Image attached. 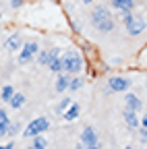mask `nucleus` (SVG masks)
I'll return each mask as SVG.
<instances>
[{
  "label": "nucleus",
  "instance_id": "obj_11",
  "mask_svg": "<svg viewBox=\"0 0 147 149\" xmlns=\"http://www.w3.org/2000/svg\"><path fill=\"white\" fill-rule=\"evenodd\" d=\"M122 118H124V122H126L128 128H139V126H141V124H139V118H137V112L124 110V112H122Z\"/></svg>",
  "mask_w": 147,
  "mask_h": 149
},
{
  "label": "nucleus",
  "instance_id": "obj_1",
  "mask_svg": "<svg viewBox=\"0 0 147 149\" xmlns=\"http://www.w3.org/2000/svg\"><path fill=\"white\" fill-rule=\"evenodd\" d=\"M60 60H62V72L70 74V77L81 72V68H83V58H81V54L77 50H66L60 56Z\"/></svg>",
  "mask_w": 147,
  "mask_h": 149
},
{
  "label": "nucleus",
  "instance_id": "obj_16",
  "mask_svg": "<svg viewBox=\"0 0 147 149\" xmlns=\"http://www.w3.org/2000/svg\"><path fill=\"white\" fill-rule=\"evenodd\" d=\"M23 104H25V95H23L21 91H15V95L8 100V106H10V108H15V110H19Z\"/></svg>",
  "mask_w": 147,
  "mask_h": 149
},
{
  "label": "nucleus",
  "instance_id": "obj_4",
  "mask_svg": "<svg viewBox=\"0 0 147 149\" xmlns=\"http://www.w3.org/2000/svg\"><path fill=\"white\" fill-rule=\"evenodd\" d=\"M33 54H38V42H25L21 46V54H19V64H27L31 58H33Z\"/></svg>",
  "mask_w": 147,
  "mask_h": 149
},
{
  "label": "nucleus",
  "instance_id": "obj_28",
  "mask_svg": "<svg viewBox=\"0 0 147 149\" xmlns=\"http://www.w3.org/2000/svg\"><path fill=\"white\" fill-rule=\"evenodd\" d=\"M0 149H15V143H6V145H0Z\"/></svg>",
  "mask_w": 147,
  "mask_h": 149
},
{
  "label": "nucleus",
  "instance_id": "obj_3",
  "mask_svg": "<svg viewBox=\"0 0 147 149\" xmlns=\"http://www.w3.org/2000/svg\"><path fill=\"white\" fill-rule=\"evenodd\" d=\"M110 19H112V15H110V8L104 6V4H98V6L93 8V13H91V23H93L95 29H100L106 21H110Z\"/></svg>",
  "mask_w": 147,
  "mask_h": 149
},
{
  "label": "nucleus",
  "instance_id": "obj_25",
  "mask_svg": "<svg viewBox=\"0 0 147 149\" xmlns=\"http://www.w3.org/2000/svg\"><path fill=\"white\" fill-rule=\"evenodd\" d=\"M77 149H102V141H98L95 145H89V147H81V145H77Z\"/></svg>",
  "mask_w": 147,
  "mask_h": 149
},
{
  "label": "nucleus",
  "instance_id": "obj_31",
  "mask_svg": "<svg viewBox=\"0 0 147 149\" xmlns=\"http://www.w3.org/2000/svg\"><path fill=\"white\" fill-rule=\"evenodd\" d=\"M0 17H2V15H0Z\"/></svg>",
  "mask_w": 147,
  "mask_h": 149
},
{
  "label": "nucleus",
  "instance_id": "obj_29",
  "mask_svg": "<svg viewBox=\"0 0 147 149\" xmlns=\"http://www.w3.org/2000/svg\"><path fill=\"white\" fill-rule=\"evenodd\" d=\"M83 2H85V4H91V2H93V0H83Z\"/></svg>",
  "mask_w": 147,
  "mask_h": 149
},
{
  "label": "nucleus",
  "instance_id": "obj_14",
  "mask_svg": "<svg viewBox=\"0 0 147 149\" xmlns=\"http://www.w3.org/2000/svg\"><path fill=\"white\" fill-rule=\"evenodd\" d=\"M79 114H81V108H79V104H70L62 116H64L68 122H72V120H77V118H79Z\"/></svg>",
  "mask_w": 147,
  "mask_h": 149
},
{
  "label": "nucleus",
  "instance_id": "obj_8",
  "mask_svg": "<svg viewBox=\"0 0 147 149\" xmlns=\"http://www.w3.org/2000/svg\"><path fill=\"white\" fill-rule=\"evenodd\" d=\"M58 56H60V50H58V48H50V50H46V52H42V54H40L38 62H40V64H44V66H48L54 58H58Z\"/></svg>",
  "mask_w": 147,
  "mask_h": 149
},
{
  "label": "nucleus",
  "instance_id": "obj_22",
  "mask_svg": "<svg viewBox=\"0 0 147 149\" xmlns=\"http://www.w3.org/2000/svg\"><path fill=\"white\" fill-rule=\"evenodd\" d=\"M68 106H70V97H64V100H62V102L56 106V112H58V114H64Z\"/></svg>",
  "mask_w": 147,
  "mask_h": 149
},
{
  "label": "nucleus",
  "instance_id": "obj_19",
  "mask_svg": "<svg viewBox=\"0 0 147 149\" xmlns=\"http://www.w3.org/2000/svg\"><path fill=\"white\" fill-rule=\"evenodd\" d=\"M83 87V79L81 77H70L68 81V91H79Z\"/></svg>",
  "mask_w": 147,
  "mask_h": 149
},
{
  "label": "nucleus",
  "instance_id": "obj_5",
  "mask_svg": "<svg viewBox=\"0 0 147 149\" xmlns=\"http://www.w3.org/2000/svg\"><path fill=\"white\" fill-rule=\"evenodd\" d=\"M128 87H131V81L124 77H112L108 81V93H120V91H126Z\"/></svg>",
  "mask_w": 147,
  "mask_h": 149
},
{
  "label": "nucleus",
  "instance_id": "obj_30",
  "mask_svg": "<svg viewBox=\"0 0 147 149\" xmlns=\"http://www.w3.org/2000/svg\"><path fill=\"white\" fill-rule=\"evenodd\" d=\"M126 149H133V147H126Z\"/></svg>",
  "mask_w": 147,
  "mask_h": 149
},
{
  "label": "nucleus",
  "instance_id": "obj_15",
  "mask_svg": "<svg viewBox=\"0 0 147 149\" xmlns=\"http://www.w3.org/2000/svg\"><path fill=\"white\" fill-rule=\"evenodd\" d=\"M68 81H70V74H58V79H56V91L58 93H64L68 91Z\"/></svg>",
  "mask_w": 147,
  "mask_h": 149
},
{
  "label": "nucleus",
  "instance_id": "obj_2",
  "mask_svg": "<svg viewBox=\"0 0 147 149\" xmlns=\"http://www.w3.org/2000/svg\"><path fill=\"white\" fill-rule=\"evenodd\" d=\"M50 128V120L46 118V116H40V118H33L27 126H25V130H23V137H27V139H33V137H38V135H42L44 130H48Z\"/></svg>",
  "mask_w": 147,
  "mask_h": 149
},
{
  "label": "nucleus",
  "instance_id": "obj_7",
  "mask_svg": "<svg viewBox=\"0 0 147 149\" xmlns=\"http://www.w3.org/2000/svg\"><path fill=\"white\" fill-rule=\"evenodd\" d=\"M124 25H126L128 35H141L143 29H145V23L141 21V19H135V17H131L128 21H124Z\"/></svg>",
  "mask_w": 147,
  "mask_h": 149
},
{
  "label": "nucleus",
  "instance_id": "obj_9",
  "mask_svg": "<svg viewBox=\"0 0 147 149\" xmlns=\"http://www.w3.org/2000/svg\"><path fill=\"white\" fill-rule=\"evenodd\" d=\"M124 110H131V112H139L141 110V100L135 95V93H126V97H124Z\"/></svg>",
  "mask_w": 147,
  "mask_h": 149
},
{
  "label": "nucleus",
  "instance_id": "obj_26",
  "mask_svg": "<svg viewBox=\"0 0 147 149\" xmlns=\"http://www.w3.org/2000/svg\"><path fill=\"white\" fill-rule=\"evenodd\" d=\"M23 2H25V0H10V6H13V8H21Z\"/></svg>",
  "mask_w": 147,
  "mask_h": 149
},
{
  "label": "nucleus",
  "instance_id": "obj_17",
  "mask_svg": "<svg viewBox=\"0 0 147 149\" xmlns=\"http://www.w3.org/2000/svg\"><path fill=\"white\" fill-rule=\"evenodd\" d=\"M46 147H48V139H44L42 135H38V137H33V141H31V145L27 149H46Z\"/></svg>",
  "mask_w": 147,
  "mask_h": 149
},
{
  "label": "nucleus",
  "instance_id": "obj_27",
  "mask_svg": "<svg viewBox=\"0 0 147 149\" xmlns=\"http://www.w3.org/2000/svg\"><path fill=\"white\" fill-rule=\"evenodd\" d=\"M139 124H141V128H147V114H145V116L139 120Z\"/></svg>",
  "mask_w": 147,
  "mask_h": 149
},
{
  "label": "nucleus",
  "instance_id": "obj_32",
  "mask_svg": "<svg viewBox=\"0 0 147 149\" xmlns=\"http://www.w3.org/2000/svg\"><path fill=\"white\" fill-rule=\"evenodd\" d=\"M145 27H147V25H145Z\"/></svg>",
  "mask_w": 147,
  "mask_h": 149
},
{
  "label": "nucleus",
  "instance_id": "obj_12",
  "mask_svg": "<svg viewBox=\"0 0 147 149\" xmlns=\"http://www.w3.org/2000/svg\"><path fill=\"white\" fill-rule=\"evenodd\" d=\"M112 6L120 13H131L135 8V0H112Z\"/></svg>",
  "mask_w": 147,
  "mask_h": 149
},
{
  "label": "nucleus",
  "instance_id": "obj_18",
  "mask_svg": "<svg viewBox=\"0 0 147 149\" xmlns=\"http://www.w3.org/2000/svg\"><path fill=\"white\" fill-rule=\"evenodd\" d=\"M13 95H15V87H10V85H4V87H2V91H0V100L8 104V100H10Z\"/></svg>",
  "mask_w": 147,
  "mask_h": 149
},
{
  "label": "nucleus",
  "instance_id": "obj_24",
  "mask_svg": "<svg viewBox=\"0 0 147 149\" xmlns=\"http://www.w3.org/2000/svg\"><path fill=\"white\" fill-rule=\"evenodd\" d=\"M139 139H141V143H147V128L139 130Z\"/></svg>",
  "mask_w": 147,
  "mask_h": 149
},
{
  "label": "nucleus",
  "instance_id": "obj_23",
  "mask_svg": "<svg viewBox=\"0 0 147 149\" xmlns=\"http://www.w3.org/2000/svg\"><path fill=\"white\" fill-rule=\"evenodd\" d=\"M17 130H19V122H10V126H8V135H15Z\"/></svg>",
  "mask_w": 147,
  "mask_h": 149
},
{
  "label": "nucleus",
  "instance_id": "obj_13",
  "mask_svg": "<svg viewBox=\"0 0 147 149\" xmlns=\"http://www.w3.org/2000/svg\"><path fill=\"white\" fill-rule=\"evenodd\" d=\"M23 46V40H21V33H13L8 40H6V50L15 52V50H21Z\"/></svg>",
  "mask_w": 147,
  "mask_h": 149
},
{
  "label": "nucleus",
  "instance_id": "obj_6",
  "mask_svg": "<svg viewBox=\"0 0 147 149\" xmlns=\"http://www.w3.org/2000/svg\"><path fill=\"white\" fill-rule=\"evenodd\" d=\"M100 139H98V133H95V128L93 126H85L83 128V133H81V139H79V143L77 145H81V147H89V145H95Z\"/></svg>",
  "mask_w": 147,
  "mask_h": 149
},
{
  "label": "nucleus",
  "instance_id": "obj_20",
  "mask_svg": "<svg viewBox=\"0 0 147 149\" xmlns=\"http://www.w3.org/2000/svg\"><path fill=\"white\" fill-rule=\"evenodd\" d=\"M48 66H50V70H52L54 74L62 72V60H60V56H58V58H54V60H52V62H50Z\"/></svg>",
  "mask_w": 147,
  "mask_h": 149
},
{
  "label": "nucleus",
  "instance_id": "obj_21",
  "mask_svg": "<svg viewBox=\"0 0 147 149\" xmlns=\"http://www.w3.org/2000/svg\"><path fill=\"white\" fill-rule=\"evenodd\" d=\"M114 27H116V25H114V19H110V21H106V23H104V25H102L98 31H100V33H110Z\"/></svg>",
  "mask_w": 147,
  "mask_h": 149
},
{
  "label": "nucleus",
  "instance_id": "obj_10",
  "mask_svg": "<svg viewBox=\"0 0 147 149\" xmlns=\"http://www.w3.org/2000/svg\"><path fill=\"white\" fill-rule=\"evenodd\" d=\"M8 126H10V118L6 114V110L0 108V139H4L8 135Z\"/></svg>",
  "mask_w": 147,
  "mask_h": 149
}]
</instances>
